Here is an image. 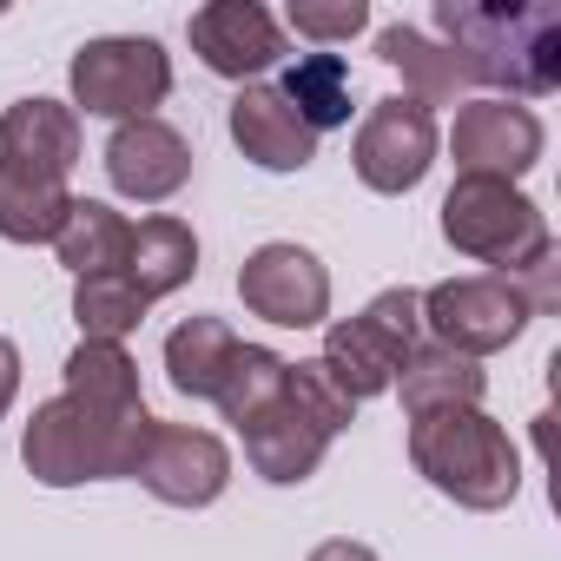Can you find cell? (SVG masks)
<instances>
[{
	"instance_id": "23",
	"label": "cell",
	"mask_w": 561,
	"mask_h": 561,
	"mask_svg": "<svg viewBox=\"0 0 561 561\" xmlns=\"http://www.w3.org/2000/svg\"><path fill=\"white\" fill-rule=\"evenodd\" d=\"M73 324L87 344H126L139 324H146V298L126 271H93V277H73Z\"/></svg>"
},
{
	"instance_id": "24",
	"label": "cell",
	"mask_w": 561,
	"mask_h": 561,
	"mask_svg": "<svg viewBox=\"0 0 561 561\" xmlns=\"http://www.w3.org/2000/svg\"><path fill=\"white\" fill-rule=\"evenodd\" d=\"M126 238H133V225H126L113 205L73 198V211H67L54 251H60V264H67L73 277H93V271H119V264H126Z\"/></svg>"
},
{
	"instance_id": "2",
	"label": "cell",
	"mask_w": 561,
	"mask_h": 561,
	"mask_svg": "<svg viewBox=\"0 0 561 561\" xmlns=\"http://www.w3.org/2000/svg\"><path fill=\"white\" fill-rule=\"evenodd\" d=\"M410 462L436 495H449L456 508H476V515H495L522 495V456L489 410L410 416Z\"/></svg>"
},
{
	"instance_id": "13",
	"label": "cell",
	"mask_w": 561,
	"mask_h": 561,
	"mask_svg": "<svg viewBox=\"0 0 561 561\" xmlns=\"http://www.w3.org/2000/svg\"><path fill=\"white\" fill-rule=\"evenodd\" d=\"M185 34H192V54L218 80H238V87H257V73L285 60V27L257 0H211V8H198L185 21Z\"/></svg>"
},
{
	"instance_id": "11",
	"label": "cell",
	"mask_w": 561,
	"mask_h": 561,
	"mask_svg": "<svg viewBox=\"0 0 561 561\" xmlns=\"http://www.w3.org/2000/svg\"><path fill=\"white\" fill-rule=\"evenodd\" d=\"M436 146H443L436 113H423L416 100H403V93H397V100H377V106H370V119L357 126L351 165H357V179H364L370 192L403 198V192H416V185L430 179Z\"/></svg>"
},
{
	"instance_id": "14",
	"label": "cell",
	"mask_w": 561,
	"mask_h": 561,
	"mask_svg": "<svg viewBox=\"0 0 561 561\" xmlns=\"http://www.w3.org/2000/svg\"><path fill=\"white\" fill-rule=\"evenodd\" d=\"M80 165V113L67 100H14L0 113V172L21 185H67Z\"/></svg>"
},
{
	"instance_id": "26",
	"label": "cell",
	"mask_w": 561,
	"mask_h": 561,
	"mask_svg": "<svg viewBox=\"0 0 561 561\" xmlns=\"http://www.w3.org/2000/svg\"><path fill=\"white\" fill-rule=\"evenodd\" d=\"M67 211H73L67 185H21L0 172V238L8 244H54Z\"/></svg>"
},
{
	"instance_id": "19",
	"label": "cell",
	"mask_w": 561,
	"mask_h": 561,
	"mask_svg": "<svg viewBox=\"0 0 561 561\" xmlns=\"http://www.w3.org/2000/svg\"><path fill=\"white\" fill-rule=\"evenodd\" d=\"M377 54H383V67H397L403 73V100H416L423 113L430 106H449L456 93H469V73H462V60L449 54V47H436L430 34H416V27H403V21H390L383 34H377Z\"/></svg>"
},
{
	"instance_id": "10",
	"label": "cell",
	"mask_w": 561,
	"mask_h": 561,
	"mask_svg": "<svg viewBox=\"0 0 561 561\" xmlns=\"http://www.w3.org/2000/svg\"><path fill=\"white\" fill-rule=\"evenodd\" d=\"M133 482H146V495H159L165 508H211L231 489V449L211 430L152 416L139 462H133Z\"/></svg>"
},
{
	"instance_id": "9",
	"label": "cell",
	"mask_w": 561,
	"mask_h": 561,
	"mask_svg": "<svg viewBox=\"0 0 561 561\" xmlns=\"http://www.w3.org/2000/svg\"><path fill=\"white\" fill-rule=\"evenodd\" d=\"M238 298L251 318H264L277 331H318L331 318V271L318 264V251L271 238L238 264Z\"/></svg>"
},
{
	"instance_id": "7",
	"label": "cell",
	"mask_w": 561,
	"mask_h": 561,
	"mask_svg": "<svg viewBox=\"0 0 561 561\" xmlns=\"http://www.w3.org/2000/svg\"><path fill=\"white\" fill-rule=\"evenodd\" d=\"M67 87H73V113L126 126V119H152V106L172 93V60L146 34H106L73 54Z\"/></svg>"
},
{
	"instance_id": "12",
	"label": "cell",
	"mask_w": 561,
	"mask_h": 561,
	"mask_svg": "<svg viewBox=\"0 0 561 561\" xmlns=\"http://www.w3.org/2000/svg\"><path fill=\"white\" fill-rule=\"evenodd\" d=\"M548 133L528 106L515 100H469L449 126V159H456V179H502L515 185L522 172H535Z\"/></svg>"
},
{
	"instance_id": "20",
	"label": "cell",
	"mask_w": 561,
	"mask_h": 561,
	"mask_svg": "<svg viewBox=\"0 0 561 561\" xmlns=\"http://www.w3.org/2000/svg\"><path fill=\"white\" fill-rule=\"evenodd\" d=\"M238 344L244 337L225 318H185L165 337V377H172V390L192 397V403H211L218 383H225V370H231V357H238Z\"/></svg>"
},
{
	"instance_id": "29",
	"label": "cell",
	"mask_w": 561,
	"mask_h": 561,
	"mask_svg": "<svg viewBox=\"0 0 561 561\" xmlns=\"http://www.w3.org/2000/svg\"><path fill=\"white\" fill-rule=\"evenodd\" d=\"M311 561H377V548H364V541L337 535V541H318V548H311Z\"/></svg>"
},
{
	"instance_id": "27",
	"label": "cell",
	"mask_w": 561,
	"mask_h": 561,
	"mask_svg": "<svg viewBox=\"0 0 561 561\" xmlns=\"http://www.w3.org/2000/svg\"><path fill=\"white\" fill-rule=\"evenodd\" d=\"M291 27L318 47H337V41L370 27V8L364 0H291Z\"/></svg>"
},
{
	"instance_id": "17",
	"label": "cell",
	"mask_w": 561,
	"mask_h": 561,
	"mask_svg": "<svg viewBox=\"0 0 561 561\" xmlns=\"http://www.w3.org/2000/svg\"><path fill=\"white\" fill-rule=\"evenodd\" d=\"M119 271L139 285V298H146V305H159V298L185 291V285H192V271H198V238H192V225H185V218H172V211L139 218V225H133V238H126V264H119Z\"/></svg>"
},
{
	"instance_id": "1",
	"label": "cell",
	"mask_w": 561,
	"mask_h": 561,
	"mask_svg": "<svg viewBox=\"0 0 561 561\" xmlns=\"http://www.w3.org/2000/svg\"><path fill=\"white\" fill-rule=\"evenodd\" d=\"M436 34L462 60L469 87H502L515 106L561 87V14L554 8H469V0H436Z\"/></svg>"
},
{
	"instance_id": "3",
	"label": "cell",
	"mask_w": 561,
	"mask_h": 561,
	"mask_svg": "<svg viewBox=\"0 0 561 561\" xmlns=\"http://www.w3.org/2000/svg\"><path fill=\"white\" fill-rule=\"evenodd\" d=\"M146 430H152L146 410H133V416H106V410H87V403H73V397L60 390V397H47V403L27 416L21 462H27V476L47 482V489L113 482V476H133Z\"/></svg>"
},
{
	"instance_id": "4",
	"label": "cell",
	"mask_w": 561,
	"mask_h": 561,
	"mask_svg": "<svg viewBox=\"0 0 561 561\" xmlns=\"http://www.w3.org/2000/svg\"><path fill=\"white\" fill-rule=\"evenodd\" d=\"M351 416H357V403L324 377L318 357H311V364H291L285 397H277L251 430H238V436H244V462H251L264 482L291 489V482L318 476L324 449L337 443V430H351Z\"/></svg>"
},
{
	"instance_id": "25",
	"label": "cell",
	"mask_w": 561,
	"mask_h": 561,
	"mask_svg": "<svg viewBox=\"0 0 561 561\" xmlns=\"http://www.w3.org/2000/svg\"><path fill=\"white\" fill-rule=\"evenodd\" d=\"M285 383H291V364L277 357V351H264V344H238V357H231V370H225V383H218V416L225 423H238V430H251L277 397H285Z\"/></svg>"
},
{
	"instance_id": "18",
	"label": "cell",
	"mask_w": 561,
	"mask_h": 561,
	"mask_svg": "<svg viewBox=\"0 0 561 561\" xmlns=\"http://www.w3.org/2000/svg\"><path fill=\"white\" fill-rule=\"evenodd\" d=\"M482 364L462 357V351H443V344H416L397 370V397H403V416H436V410H482Z\"/></svg>"
},
{
	"instance_id": "8",
	"label": "cell",
	"mask_w": 561,
	"mask_h": 561,
	"mask_svg": "<svg viewBox=\"0 0 561 561\" xmlns=\"http://www.w3.org/2000/svg\"><path fill=\"white\" fill-rule=\"evenodd\" d=\"M528 298L508 285V277L482 271V277H443V285L423 291V324L443 351H462V357H489V351H508L522 331H528Z\"/></svg>"
},
{
	"instance_id": "22",
	"label": "cell",
	"mask_w": 561,
	"mask_h": 561,
	"mask_svg": "<svg viewBox=\"0 0 561 561\" xmlns=\"http://www.w3.org/2000/svg\"><path fill=\"white\" fill-rule=\"evenodd\" d=\"M285 106L311 126V133H331L351 119V60L344 54H298L277 80Z\"/></svg>"
},
{
	"instance_id": "5",
	"label": "cell",
	"mask_w": 561,
	"mask_h": 561,
	"mask_svg": "<svg viewBox=\"0 0 561 561\" xmlns=\"http://www.w3.org/2000/svg\"><path fill=\"white\" fill-rule=\"evenodd\" d=\"M443 238L462 257L495 264V277H515V271H528L535 257L554 251L541 205L522 185H502V179H456L449 198H443Z\"/></svg>"
},
{
	"instance_id": "6",
	"label": "cell",
	"mask_w": 561,
	"mask_h": 561,
	"mask_svg": "<svg viewBox=\"0 0 561 561\" xmlns=\"http://www.w3.org/2000/svg\"><path fill=\"white\" fill-rule=\"evenodd\" d=\"M416 331H423V291L397 285V291H377L357 318L331 324L318 364L351 403H370V397L397 390V370L416 351Z\"/></svg>"
},
{
	"instance_id": "15",
	"label": "cell",
	"mask_w": 561,
	"mask_h": 561,
	"mask_svg": "<svg viewBox=\"0 0 561 561\" xmlns=\"http://www.w3.org/2000/svg\"><path fill=\"white\" fill-rule=\"evenodd\" d=\"M106 179L119 198H139V205H165L172 192H185L192 179V146L179 126H165L159 113L152 119H126L113 126L106 139Z\"/></svg>"
},
{
	"instance_id": "21",
	"label": "cell",
	"mask_w": 561,
	"mask_h": 561,
	"mask_svg": "<svg viewBox=\"0 0 561 561\" xmlns=\"http://www.w3.org/2000/svg\"><path fill=\"white\" fill-rule=\"evenodd\" d=\"M67 397L87 403V410H106V416H133L146 410L139 397V364L126 357V344H87L67 357Z\"/></svg>"
},
{
	"instance_id": "28",
	"label": "cell",
	"mask_w": 561,
	"mask_h": 561,
	"mask_svg": "<svg viewBox=\"0 0 561 561\" xmlns=\"http://www.w3.org/2000/svg\"><path fill=\"white\" fill-rule=\"evenodd\" d=\"M14 397H21V344L0 337V416L14 410Z\"/></svg>"
},
{
	"instance_id": "16",
	"label": "cell",
	"mask_w": 561,
	"mask_h": 561,
	"mask_svg": "<svg viewBox=\"0 0 561 561\" xmlns=\"http://www.w3.org/2000/svg\"><path fill=\"white\" fill-rule=\"evenodd\" d=\"M231 146L257 165V172H305L311 159H318V133L285 106V93L277 87H238V100H231Z\"/></svg>"
}]
</instances>
